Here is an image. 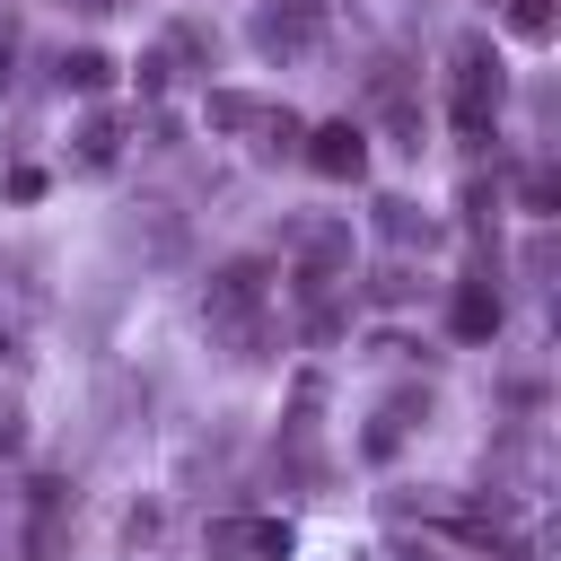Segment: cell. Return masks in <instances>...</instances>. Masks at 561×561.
<instances>
[{"label":"cell","mask_w":561,"mask_h":561,"mask_svg":"<svg viewBox=\"0 0 561 561\" xmlns=\"http://www.w3.org/2000/svg\"><path fill=\"white\" fill-rule=\"evenodd\" d=\"M447 114H456V131H465V140H482V131H491V114H500V61H491L482 44H465V53H456V96H447Z\"/></svg>","instance_id":"6da1fadb"},{"label":"cell","mask_w":561,"mask_h":561,"mask_svg":"<svg viewBox=\"0 0 561 561\" xmlns=\"http://www.w3.org/2000/svg\"><path fill=\"white\" fill-rule=\"evenodd\" d=\"M307 167H316L324 184H351V175L368 167V131H359V123H316V140H307Z\"/></svg>","instance_id":"7a4b0ae2"},{"label":"cell","mask_w":561,"mask_h":561,"mask_svg":"<svg viewBox=\"0 0 561 561\" xmlns=\"http://www.w3.org/2000/svg\"><path fill=\"white\" fill-rule=\"evenodd\" d=\"M61 88H79V96H105V88H114V61H105L96 44H79V53H61Z\"/></svg>","instance_id":"3957f363"},{"label":"cell","mask_w":561,"mask_h":561,"mask_svg":"<svg viewBox=\"0 0 561 561\" xmlns=\"http://www.w3.org/2000/svg\"><path fill=\"white\" fill-rule=\"evenodd\" d=\"M456 333H465V342L500 333V298H491V289H465V298H456Z\"/></svg>","instance_id":"277c9868"},{"label":"cell","mask_w":561,"mask_h":561,"mask_svg":"<svg viewBox=\"0 0 561 561\" xmlns=\"http://www.w3.org/2000/svg\"><path fill=\"white\" fill-rule=\"evenodd\" d=\"M114 140H123V131H114L105 114H96V123H79V158H88V167H114Z\"/></svg>","instance_id":"5b68a950"},{"label":"cell","mask_w":561,"mask_h":561,"mask_svg":"<svg viewBox=\"0 0 561 561\" xmlns=\"http://www.w3.org/2000/svg\"><path fill=\"white\" fill-rule=\"evenodd\" d=\"M508 26H517L526 44H543V35H552V0H508Z\"/></svg>","instance_id":"8992f818"},{"label":"cell","mask_w":561,"mask_h":561,"mask_svg":"<svg viewBox=\"0 0 561 561\" xmlns=\"http://www.w3.org/2000/svg\"><path fill=\"white\" fill-rule=\"evenodd\" d=\"M44 193V167H9V202H35Z\"/></svg>","instance_id":"52a82bcc"},{"label":"cell","mask_w":561,"mask_h":561,"mask_svg":"<svg viewBox=\"0 0 561 561\" xmlns=\"http://www.w3.org/2000/svg\"><path fill=\"white\" fill-rule=\"evenodd\" d=\"M0 447H26V421H18V403H0Z\"/></svg>","instance_id":"ba28073f"},{"label":"cell","mask_w":561,"mask_h":561,"mask_svg":"<svg viewBox=\"0 0 561 561\" xmlns=\"http://www.w3.org/2000/svg\"><path fill=\"white\" fill-rule=\"evenodd\" d=\"M0 79H9V35H0Z\"/></svg>","instance_id":"9c48e42d"}]
</instances>
